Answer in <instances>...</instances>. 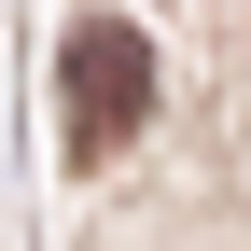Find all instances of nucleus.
Here are the masks:
<instances>
[{
    "label": "nucleus",
    "mask_w": 251,
    "mask_h": 251,
    "mask_svg": "<svg viewBox=\"0 0 251 251\" xmlns=\"http://www.w3.org/2000/svg\"><path fill=\"white\" fill-rule=\"evenodd\" d=\"M56 84H70V153L98 168V153H126L140 112H153V42H140L126 14H84L70 56H56Z\"/></svg>",
    "instance_id": "1"
}]
</instances>
